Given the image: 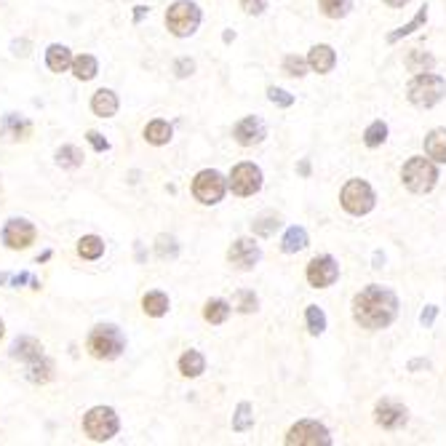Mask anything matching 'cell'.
Segmentation results:
<instances>
[{
	"label": "cell",
	"instance_id": "obj_1",
	"mask_svg": "<svg viewBox=\"0 0 446 446\" xmlns=\"http://www.w3.org/2000/svg\"><path fill=\"white\" fill-rule=\"evenodd\" d=\"M396 316L398 297L385 286L372 283V286H366L364 292H358L353 297V318L364 329H372V331L385 329V326H390L396 321Z\"/></svg>",
	"mask_w": 446,
	"mask_h": 446
},
{
	"label": "cell",
	"instance_id": "obj_2",
	"mask_svg": "<svg viewBox=\"0 0 446 446\" xmlns=\"http://www.w3.org/2000/svg\"><path fill=\"white\" fill-rule=\"evenodd\" d=\"M86 347H89V353H91L94 358H99V361H113V358H118V355L124 353L126 340L118 326H113V323H99V326L91 329L89 340H86Z\"/></svg>",
	"mask_w": 446,
	"mask_h": 446
},
{
	"label": "cell",
	"instance_id": "obj_3",
	"mask_svg": "<svg viewBox=\"0 0 446 446\" xmlns=\"http://www.w3.org/2000/svg\"><path fill=\"white\" fill-rule=\"evenodd\" d=\"M401 179H403V185H406L412 193L425 196V193H430V190L436 187V182H438V169L433 166V161H427V158H422V155H414V158H409V161L403 163Z\"/></svg>",
	"mask_w": 446,
	"mask_h": 446
},
{
	"label": "cell",
	"instance_id": "obj_4",
	"mask_svg": "<svg viewBox=\"0 0 446 446\" xmlns=\"http://www.w3.org/2000/svg\"><path fill=\"white\" fill-rule=\"evenodd\" d=\"M406 91H409V102L414 107H433V104H438L444 99L446 80L433 73H420L414 75V80L409 83Z\"/></svg>",
	"mask_w": 446,
	"mask_h": 446
},
{
	"label": "cell",
	"instance_id": "obj_5",
	"mask_svg": "<svg viewBox=\"0 0 446 446\" xmlns=\"http://www.w3.org/2000/svg\"><path fill=\"white\" fill-rule=\"evenodd\" d=\"M200 25V8L193 0H176L172 8L166 11V27L176 38L193 35Z\"/></svg>",
	"mask_w": 446,
	"mask_h": 446
},
{
	"label": "cell",
	"instance_id": "obj_6",
	"mask_svg": "<svg viewBox=\"0 0 446 446\" xmlns=\"http://www.w3.org/2000/svg\"><path fill=\"white\" fill-rule=\"evenodd\" d=\"M118 427H121L118 414L110 406H94L83 417V430L91 441H110L118 433Z\"/></svg>",
	"mask_w": 446,
	"mask_h": 446
},
{
	"label": "cell",
	"instance_id": "obj_7",
	"mask_svg": "<svg viewBox=\"0 0 446 446\" xmlns=\"http://www.w3.org/2000/svg\"><path fill=\"white\" fill-rule=\"evenodd\" d=\"M342 209H345L347 214H353V217H364V214H369L374 209V190L369 187V182H364V179H350L345 187H342Z\"/></svg>",
	"mask_w": 446,
	"mask_h": 446
},
{
	"label": "cell",
	"instance_id": "obj_8",
	"mask_svg": "<svg viewBox=\"0 0 446 446\" xmlns=\"http://www.w3.org/2000/svg\"><path fill=\"white\" fill-rule=\"evenodd\" d=\"M286 444H297V446H329L331 438H329V430L323 427L321 422L316 420H302L297 425L289 427L286 433Z\"/></svg>",
	"mask_w": 446,
	"mask_h": 446
},
{
	"label": "cell",
	"instance_id": "obj_9",
	"mask_svg": "<svg viewBox=\"0 0 446 446\" xmlns=\"http://www.w3.org/2000/svg\"><path fill=\"white\" fill-rule=\"evenodd\" d=\"M224 187H227L224 176L220 172H214V169H206V172H200L198 176L193 179V196H196L200 203H206V206L220 203L224 196Z\"/></svg>",
	"mask_w": 446,
	"mask_h": 446
},
{
	"label": "cell",
	"instance_id": "obj_10",
	"mask_svg": "<svg viewBox=\"0 0 446 446\" xmlns=\"http://www.w3.org/2000/svg\"><path fill=\"white\" fill-rule=\"evenodd\" d=\"M259 187H262V172H259V166H254V163H238L233 174H230V190L235 193V196H254V193H259Z\"/></svg>",
	"mask_w": 446,
	"mask_h": 446
},
{
	"label": "cell",
	"instance_id": "obj_11",
	"mask_svg": "<svg viewBox=\"0 0 446 446\" xmlns=\"http://www.w3.org/2000/svg\"><path fill=\"white\" fill-rule=\"evenodd\" d=\"M337 278H340V265H337V259L329 257V254L316 257V259L307 265V283L316 286V289H326V286H331Z\"/></svg>",
	"mask_w": 446,
	"mask_h": 446
},
{
	"label": "cell",
	"instance_id": "obj_12",
	"mask_svg": "<svg viewBox=\"0 0 446 446\" xmlns=\"http://www.w3.org/2000/svg\"><path fill=\"white\" fill-rule=\"evenodd\" d=\"M35 235H38L35 224L27 222V220H8L5 227H3V244L8 248H14V251L35 244Z\"/></svg>",
	"mask_w": 446,
	"mask_h": 446
},
{
	"label": "cell",
	"instance_id": "obj_13",
	"mask_svg": "<svg viewBox=\"0 0 446 446\" xmlns=\"http://www.w3.org/2000/svg\"><path fill=\"white\" fill-rule=\"evenodd\" d=\"M259 257H262V251L259 246L251 241V238H238L230 251H227V259H230V265H235L238 270H251L257 262H259Z\"/></svg>",
	"mask_w": 446,
	"mask_h": 446
},
{
	"label": "cell",
	"instance_id": "obj_14",
	"mask_svg": "<svg viewBox=\"0 0 446 446\" xmlns=\"http://www.w3.org/2000/svg\"><path fill=\"white\" fill-rule=\"evenodd\" d=\"M374 420H377L379 427L396 430V427H401V425L406 422V406H401L398 401L385 398V401L377 403V409H374Z\"/></svg>",
	"mask_w": 446,
	"mask_h": 446
},
{
	"label": "cell",
	"instance_id": "obj_15",
	"mask_svg": "<svg viewBox=\"0 0 446 446\" xmlns=\"http://www.w3.org/2000/svg\"><path fill=\"white\" fill-rule=\"evenodd\" d=\"M233 137H235V142L238 145H244V148H251V145H259L265 137H268V128L265 124L259 121V118H244L241 124L233 128Z\"/></svg>",
	"mask_w": 446,
	"mask_h": 446
},
{
	"label": "cell",
	"instance_id": "obj_16",
	"mask_svg": "<svg viewBox=\"0 0 446 446\" xmlns=\"http://www.w3.org/2000/svg\"><path fill=\"white\" fill-rule=\"evenodd\" d=\"M32 134V124L16 115V113H8L3 118V126H0V139L3 142H19V139H27Z\"/></svg>",
	"mask_w": 446,
	"mask_h": 446
},
{
	"label": "cell",
	"instance_id": "obj_17",
	"mask_svg": "<svg viewBox=\"0 0 446 446\" xmlns=\"http://www.w3.org/2000/svg\"><path fill=\"white\" fill-rule=\"evenodd\" d=\"M11 358L14 361H22V364H32V361L43 358V345L35 337H19L11 345Z\"/></svg>",
	"mask_w": 446,
	"mask_h": 446
},
{
	"label": "cell",
	"instance_id": "obj_18",
	"mask_svg": "<svg viewBox=\"0 0 446 446\" xmlns=\"http://www.w3.org/2000/svg\"><path fill=\"white\" fill-rule=\"evenodd\" d=\"M307 64L316 70V73H331L334 70V64H337V54H334V49L331 46H326V43H321V46H313L310 49V54H307Z\"/></svg>",
	"mask_w": 446,
	"mask_h": 446
},
{
	"label": "cell",
	"instance_id": "obj_19",
	"mask_svg": "<svg viewBox=\"0 0 446 446\" xmlns=\"http://www.w3.org/2000/svg\"><path fill=\"white\" fill-rule=\"evenodd\" d=\"M91 110H94V115H99V118H113V115L118 113V97H115V91L99 89V91L91 97Z\"/></svg>",
	"mask_w": 446,
	"mask_h": 446
},
{
	"label": "cell",
	"instance_id": "obj_20",
	"mask_svg": "<svg viewBox=\"0 0 446 446\" xmlns=\"http://www.w3.org/2000/svg\"><path fill=\"white\" fill-rule=\"evenodd\" d=\"M46 64H49L51 73H67V70L73 67V54H70L67 46L54 43V46H49V51H46Z\"/></svg>",
	"mask_w": 446,
	"mask_h": 446
},
{
	"label": "cell",
	"instance_id": "obj_21",
	"mask_svg": "<svg viewBox=\"0 0 446 446\" xmlns=\"http://www.w3.org/2000/svg\"><path fill=\"white\" fill-rule=\"evenodd\" d=\"M425 152H427V158L446 163V128H436L425 137Z\"/></svg>",
	"mask_w": 446,
	"mask_h": 446
},
{
	"label": "cell",
	"instance_id": "obj_22",
	"mask_svg": "<svg viewBox=\"0 0 446 446\" xmlns=\"http://www.w3.org/2000/svg\"><path fill=\"white\" fill-rule=\"evenodd\" d=\"M142 310L152 316V318H161V316H166L169 313V297L163 294V292H148L145 297H142Z\"/></svg>",
	"mask_w": 446,
	"mask_h": 446
},
{
	"label": "cell",
	"instance_id": "obj_23",
	"mask_svg": "<svg viewBox=\"0 0 446 446\" xmlns=\"http://www.w3.org/2000/svg\"><path fill=\"white\" fill-rule=\"evenodd\" d=\"M179 372L185 377H200L206 372V358L200 355L198 350H187L182 358H179Z\"/></svg>",
	"mask_w": 446,
	"mask_h": 446
},
{
	"label": "cell",
	"instance_id": "obj_24",
	"mask_svg": "<svg viewBox=\"0 0 446 446\" xmlns=\"http://www.w3.org/2000/svg\"><path fill=\"white\" fill-rule=\"evenodd\" d=\"M73 73L78 80H94L97 73H99V64H97V59L91 54H80V56L73 59Z\"/></svg>",
	"mask_w": 446,
	"mask_h": 446
},
{
	"label": "cell",
	"instance_id": "obj_25",
	"mask_svg": "<svg viewBox=\"0 0 446 446\" xmlns=\"http://www.w3.org/2000/svg\"><path fill=\"white\" fill-rule=\"evenodd\" d=\"M174 128L166 121H150L145 126V139H148L150 145H166L169 139H172Z\"/></svg>",
	"mask_w": 446,
	"mask_h": 446
},
{
	"label": "cell",
	"instance_id": "obj_26",
	"mask_svg": "<svg viewBox=\"0 0 446 446\" xmlns=\"http://www.w3.org/2000/svg\"><path fill=\"white\" fill-rule=\"evenodd\" d=\"M78 254L83 259H99L102 254H104V241H102L99 235H83L78 241Z\"/></svg>",
	"mask_w": 446,
	"mask_h": 446
},
{
	"label": "cell",
	"instance_id": "obj_27",
	"mask_svg": "<svg viewBox=\"0 0 446 446\" xmlns=\"http://www.w3.org/2000/svg\"><path fill=\"white\" fill-rule=\"evenodd\" d=\"M30 382H35V385H46L49 379H54V364H51L49 358H38V361H32L30 364Z\"/></svg>",
	"mask_w": 446,
	"mask_h": 446
},
{
	"label": "cell",
	"instance_id": "obj_28",
	"mask_svg": "<svg viewBox=\"0 0 446 446\" xmlns=\"http://www.w3.org/2000/svg\"><path fill=\"white\" fill-rule=\"evenodd\" d=\"M305 246H307V233H305V227H289L286 235H283L281 248H283L286 254H297V251H302Z\"/></svg>",
	"mask_w": 446,
	"mask_h": 446
},
{
	"label": "cell",
	"instance_id": "obj_29",
	"mask_svg": "<svg viewBox=\"0 0 446 446\" xmlns=\"http://www.w3.org/2000/svg\"><path fill=\"white\" fill-rule=\"evenodd\" d=\"M230 316V305L224 299H209L203 307V318L209 323H224Z\"/></svg>",
	"mask_w": 446,
	"mask_h": 446
},
{
	"label": "cell",
	"instance_id": "obj_30",
	"mask_svg": "<svg viewBox=\"0 0 446 446\" xmlns=\"http://www.w3.org/2000/svg\"><path fill=\"white\" fill-rule=\"evenodd\" d=\"M56 166H62V169H78V166H83V152L75 148V145L59 148L56 150Z\"/></svg>",
	"mask_w": 446,
	"mask_h": 446
},
{
	"label": "cell",
	"instance_id": "obj_31",
	"mask_svg": "<svg viewBox=\"0 0 446 446\" xmlns=\"http://www.w3.org/2000/svg\"><path fill=\"white\" fill-rule=\"evenodd\" d=\"M425 22H427V5H422L420 11H417V16H414V19L409 22V25L398 27L396 32H390V35H388V43H398L401 38H406V35H412L414 30H420V27L425 25Z\"/></svg>",
	"mask_w": 446,
	"mask_h": 446
},
{
	"label": "cell",
	"instance_id": "obj_32",
	"mask_svg": "<svg viewBox=\"0 0 446 446\" xmlns=\"http://www.w3.org/2000/svg\"><path fill=\"white\" fill-rule=\"evenodd\" d=\"M433 64H436V59H433L430 54H425V51H412L409 59H406V67H409L412 73H430Z\"/></svg>",
	"mask_w": 446,
	"mask_h": 446
},
{
	"label": "cell",
	"instance_id": "obj_33",
	"mask_svg": "<svg viewBox=\"0 0 446 446\" xmlns=\"http://www.w3.org/2000/svg\"><path fill=\"white\" fill-rule=\"evenodd\" d=\"M318 5L329 19H342V16H347L353 0H318Z\"/></svg>",
	"mask_w": 446,
	"mask_h": 446
},
{
	"label": "cell",
	"instance_id": "obj_34",
	"mask_svg": "<svg viewBox=\"0 0 446 446\" xmlns=\"http://www.w3.org/2000/svg\"><path fill=\"white\" fill-rule=\"evenodd\" d=\"M254 425V414H251V403H238V409H235V414H233V430L235 433H244Z\"/></svg>",
	"mask_w": 446,
	"mask_h": 446
},
{
	"label": "cell",
	"instance_id": "obj_35",
	"mask_svg": "<svg viewBox=\"0 0 446 446\" xmlns=\"http://www.w3.org/2000/svg\"><path fill=\"white\" fill-rule=\"evenodd\" d=\"M385 139H388V126L382 124V121H374V124L364 131V142H366V148H379Z\"/></svg>",
	"mask_w": 446,
	"mask_h": 446
},
{
	"label": "cell",
	"instance_id": "obj_36",
	"mask_svg": "<svg viewBox=\"0 0 446 446\" xmlns=\"http://www.w3.org/2000/svg\"><path fill=\"white\" fill-rule=\"evenodd\" d=\"M307 329H310V334H323V329H326V316L316 305L307 307Z\"/></svg>",
	"mask_w": 446,
	"mask_h": 446
},
{
	"label": "cell",
	"instance_id": "obj_37",
	"mask_svg": "<svg viewBox=\"0 0 446 446\" xmlns=\"http://www.w3.org/2000/svg\"><path fill=\"white\" fill-rule=\"evenodd\" d=\"M155 251H158V257H161V259H174L179 248H176V241H174L172 235H158Z\"/></svg>",
	"mask_w": 446,
	"mask_h": 446
},
{
	"label": "cell",
	"instance_id": "obj_38",
	"mask_svg": "<svg viewBox=\"0 0 446 446\" xmlns=\"http://www.w3.org/2000/svg\"><path fill=\"white\" fill-rule=\"evenodd\" d=\"M307 62L305 59H299V56H286L283 59V73L286 75H294V78H302V75L307 73Z\"/></svg>",
	"mask_w": 446,
	"mask_h": 446
},
{
	"label": "cell",
	"instance_id": "obj_39",
	"mask_svg": "<svg viewBox=\"0 0 446 446\" xmlns=\"http://www.w3.org/2000/svg\"><path fill=\"white\" fill-rule=\"evenodd\" d=\"M257 305H259V299H257L254 292H238V294H235V307H238L241 313H254Z\"/></svg>",
	"mask_w": 446,
	"mask_h": 446
},
{
	"label": "cell",
	"instance_id": "obj_40",
	"mask_svg": "<svg viewBox=\"0 0 446 446\" xmlns=\"http://www.w3.org/2000/svg\"><path fill=\"white\" fill-rule=\"evenodd\" d=\"M268 97H270V102L278 104V107H292V104H294V97H292L289 91H283V89H268Z\"/></svg>",
	"mask_w": 446,
	"mask_h": 446
},
{
	"label": "cell",
	"instance_id": "obj_41",
	"mask_svg": "<svg viewBox=\"0 0 446 446\" xmlns=\"http://www.w3.org/2000/svg\"><path fill=\"white\" fill-rule=\"evenodd\" d=\"M278 217H262L259 222H254V233L257 235H273L275 227H278Z\"/></svg>",
	"mask_w": 446,
	"mask_h": 446
},
{
	"label": "cell",
	"instance_id": "obj_42",
	"mask_svg": "<svg viewBox=\"0 0 446 446\" xmlns=\"http://www.w3.org/2000/svg\"><path fill=\"white\" fill-rule=\"evenodd\" d=\"M86 139L91 142V148L97 150V152H107V150H110V142L102 137L99 131H89V134H86Z\"/></svg>",
	"mask_w": 446,
	"mask_h": 446
},
{
	"label": "cell",
	"instance_id": "obj_43",
	"mask_svg": "<svg viewBox=\"0 0 446 446\" xmlns=\"http://www.w3.org/2000/svg\"><path fill=\"white\" fill-rule=\"evenodd\" d=\"M174 70H176L179 78H187V75H193V70H196V62L193 59H176Z\"/></svg>",
	"mask_w": 446,
	"mask_h": 446
},
{
	"label": "cell",
	"instance_id": "obj_44",
	"mask_svg": "<svg viewBox=\"0 0 446 446\" xmlns=\"http://www.w3.org/2000/svg\"><path fill=\"white\" fill-rule=\"evenodd\" d=\"M241 8L251 14V16H259L262 11H265V3L262 0H241Z\"/></svg>",
	"mask_w": 446,
	"mask_h": 446
},
{
	"label": "cell",
	"instance_id": "obj_45",
	"mask_svg": "<svg viewBox=\"0 0 446 446\" xmlns=\"http://www.w3.org/2000/svg\"><path fill=\"white\" fill-rule=\"evenodd\" d=\"M436 316H438V307H436V305H427V307L422 310L420 323H422V326H433V321H436Z\"/></svg>",
	"mask_w": 446,
	"mask_h": 446
},
{
	"label": "cell",
	"instance_id": "obj_46",
	"mask_svg": "<svg viewBox=\"0 0 446 446\" xmlns=\"http://www.w3.org/2000/svg\"><path fill=\"white\" fill-rule=\"evenodd\" d=\"M11 49H14V54H16V56H27V49H30V40H16V43H14Z\"/></svg>",
	"mask_w": 446,
	"mask_h": 446
},
{
	"label": "cell",
	"instance_id": "obj_47",
	"mask_svg": "<svg viewBox=\"0 0 446 446\" xmlns=\"http://www.w3.org/2000/svg\"><path fill=\"white\" fill-rule=\"evenodd\" d=\"M145 14H148V8H145V5H137V11H134V25H139V22L145 19Z\"/></svg>",
	"mask_w": 446,
	"mask_h": 446
},
{
	"label": "cell",
	"instance_id": "obj_48",
	"mask_svg": "<svg viewBox=\"0 0 446 446\" xmlns=\"http://www.w3.org/2000/svg\"><path fill=\"white\" fill-rule=\"evenodd\" d=\"M385 3H388V5H393V8H403L409 0H385Z\"/></svg>",
	"mask_w": 446,
	"mask_h": 446
},
{
	"label": "cell",
	"instance_id": "obj_49",
	"mask_svg": "<svg viewBox=\"0 0 446 446\" xmlns=\"http://www.w3.org/2000/svg\"><path fill=\"white\" fill-rule=\"evenodd\" d=\"M299 174H302V176H307V174H310V163H307V161H302V163H299Z\"/></svg>",
	"mask_w": 446,
	"mask_h": 446
},
{
	"label": "cell",
	"instance_id": "obj_50",
	"mask_svg": "<svg viewBox=\"0 0 446 446\" xmlns=\"http://www.w3.org/2000/svg\"><path fill=\"white\" fill-rule=\"evenodd\" d=\"M385 265V257L382 254H374V268H382Z\"/></svg>",
	"mask_w": 446,
	"mask_h": 446
},
{
	"label": "cell",
	"instance_id": "obj_51",
	"mask_svg": "<svg viewBox=\"0 0 446 446\" xmlns=\"http://www.w3.org/2000/svg\"><path fill=\"white\" fill-rule=\"evenodd\" d=\"M420 366H427V364H425V361H412V364H409V369H420Z\"/></svg>",
	"mask_w": 446,
	"mask_h": 446
},
{
	"label": "cell",
	"instance_id": "obj_52",
	"mask_svg": "<svg viewBox=\"0 0 446 446\" xmlns=\"http://www.w3.org/2000/svg\"><path fill=\"white\" fill-rule=\"evenodd\" d=\"M49 259H51V251H43V254L38 257V262H49Z\"/></svg>",
	"mask_w": 446,
	"mask_h": 446
},
{
	"label": "cell",
	"instance_id": "obj_53",
	"mask_svg": "<svg viewBox=\"0 0 446 446\" xmlns=\"http://www.w3.org/2000/svg\"><path fill=\"white\" fill-rule=\"evenodd\" d=\"M222 38H224V43H230V40H233V38H235V32H230V30H227V32H224Z\"/></svg>",
	"mask_w": 446,
	"mask_h": 446
},
{
	"label": "cell",
	"instance_id": "obj_54",
	"mask_svg": "<svg viewBox=\"0 0 446 446\" xmlns=\"http://www.w3.org/2000/svg\"><path fill=\"white\" fill-rule=\"evenodd\" d=\"M5 281H11V275H5V273H0V283H5Z\"/></svg>",
	"mask_w": 446,
	"mask_h": 446
},
{
	"label": "cell",
	"instance_id": "obj_55",
	"mask_svg": "<svg viewBox=\"0 0 446 446\" xmlns=\"http://www.w3.org/2000/svg\"><path fill=\"white\" fill-rule=\"evenodd\" d=\"M3 334H5V326H3V318H0V340H3Z\"/></svg>",
	"mask_w": 446,
	"mask_h": 446
}]
</instances>
